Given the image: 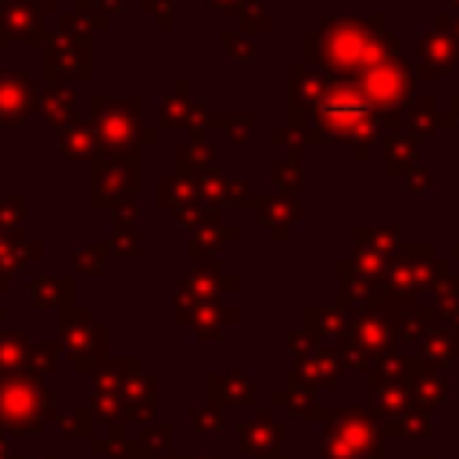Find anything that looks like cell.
<instances>
[{
  "instance_id": "6da1fadb",
  "label": "cell",
  "mask_w": 459,
  "mask_h": 459,
  "mask_svg": "<svg viewBox=\"0 0 459 459\" xmlns=\"http://www.w3.org/2000/svg\"><path fill=\"white\" fill-rule=\"evenodd\" d=\"M136 100H115V97H97L93 100V133L97 143H104L111 154H126L133 136H136Z\"/></svg>"
},
{
  "instance_id": "7a4b0ae2",
  "label": "cell",
  "mask_w": 459,
  "mask_h": 459,
  "mask_svg": "<svg viewBox=\"0 0 459 459\" xmlns=\"http://www.w3.org/2000/svg\"><path fill=\"white\" fill-rule=\"evenodd\" d=\"M43 72L50 82H75L90 75V47L86 36H61L54 32L43 47Z\"/></svg>"
},
{
  "instance_id": "3957f363",
  "label": "cell",
  "mask_w": 459,
  "mask_h": 459,
  "mask_svg": "<svg viewBox=\"0 0 459 459\" xmlns=\"http://www.w3.org/2000/svg\"><path fill=\"white\" fill-rule=\"evenodd\" d=\"M136 186L133 161L122 154H108L93 165V204L97 208H118Z\"/></svg>"
},
{
  "instance_id": "277c9868",
  "label": "cell",
  "mask_w": 459,
  "mask_h": 459,
  "mask_svg": "<svg viewBox=\"0 0 459 459\" xmlns=\"http://www.w3.org/2000/svg\"><path fill=\"white\" fill-rule=\"evenodd\" d=\"M11 39H22L29 47L47 43L43 14L32 0H0V47Z\"/></svg>"
},
{
  "instance_id": "5b68a950",
  "label": "cell",
  "mask_w": 459,
  "mask_h": 459,
  "mask_svg": "<svg viewBox=\"0 0 459 459\" xmlns=\"http://www.w3.org/2000/svg\"><path fill=\"white\" fill-rule=\"evenodd\" d=\"M39 86L29 79L25 68H0V122L22 126L25 115L36 108Z\"/></svg>"
},
{
  "instance_id": "8992f818",
  "label": "cell",
  "mask_w": 459,
  "mask_h": 459,
  "mask_svg": "<svg viewBox=\"0 0 459 459\" xmlns=\"http://www.w3.org/2000/svg\"><path fill=\"white\" fill-rule=\"evenodd\" d=\"M36 108L43 111V118L50 122V126H72L75 122V93L68 90V86H61V82H50V86H39V100H36Z\"/></svg>"
},
{
  "instance_id": "52a82bcc",
  "label": "cell",
  "mask_w": 459,
  "mask_h": 459,
  "mask_svg": "<svg viewBox=\"0 0 459 459\" xmlns=\"http://www.w3.org/2000/svg\"><path fill=\"white\" fill-rule=\"evenodd\" d=\"M97 151V133L90 122H72L61 129V154L72 158V161H82V158H93Z\"/></svg>"
},
{
  "instance_id": "ba28073f",
  "label": "cell",
  "mask_w": 459,
  "mask_h": 459,
  "mask_svg": "<svg viewBox=\"0 0 459 459\" xmlns=\"http://www.w3.org/2000/svg\"><path fill=\"white\" fill-rule=\"evenodd\" d=\"M29 208H25V197L22 194H11V197H0V226L7 230H22Z\"/></svg>"
},
{
  "instance_id": "9c48e42d",
  "label": "cell",
  "mask_w": 459,
  "mask_h": 459,
  "mask_svg": "<svg viewBox=\"0 0 459 459\" xmlns=\"http://www.w3.org/2000/svg\"><path fill=\"white\" fill-rule=\"evenodd\" d=\"M36 7H43V11H57V0H32Z\"/></svg>"
},
{
  "instance_id": "30bf717a",
  "label": "cell",
  "mask_w": 459,
  "mask_h": 459,
  "mask_svg": "<svg viewBox=\"0 0 459 459\" xmlns=\"http://www.w3.org/2000/svg\"><path fill=\"white\" fill-rule=\"evenodd\" d=\"M0 276H4V269H0Z\"/></svg>"
}]
</instances>
